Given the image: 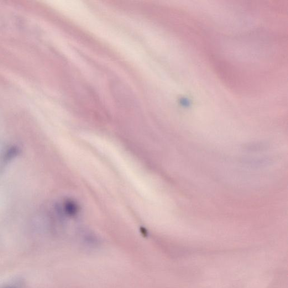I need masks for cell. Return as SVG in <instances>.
Listing matches in <instances>:
<instances>
[]
</instances>
